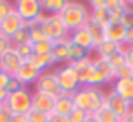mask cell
<instances>
[{
    "label": "cell",
    "mask_w": 133,
    "mask_h": 122,
    "mask_svg": "<svg viewBox=\"0 0 133 122\" xmlns=\"http://www.w3.org/2000/svg\"><path fill=\"white\" fill-rule=\"evenodd\" d=\"M104 98L106 91L102 87H91V86H80L73 95L75 106L86 113H97L104 106Z\"/></svg>",
    "instance_id": "6da1fadb"
},
{
    "label": "cell",
    "mask_w": 133,
    "mask_h": 122,
    "mask_svg": "<svg viewBox=\"0 0 133 122\" xmlns=\"http://www.w3.org/2000/svg\"><path fill=\"white\" fill-rule=\"evenodd\" d=\"M91 11L82 4V2H68L66 0V6L62 9V13L58 15L64 22V26L71 31H77L80 28H86L88 20H89Z\"/></svg>",
    "instance_id": "7a4b0ae2"
},
{
    "label": "cell",
    "mask_w": 133,
    "mask_h": 122,
    "mask_svg": "<svg viewBox=\"0 0 133 122\" xmlns=\"http://www.w3.org/2000/svg\"><path fill=\"white\" fill-rule=\"evenodd\" d=\"M6 104L9 106L13 115H28L31 111V104H33V91L28 87H22L20 91L9 93Z\"/></svg>",
    "instance_id": "3957f363"
},
{
    "label": "cell",
    "mask_w": 133,
    "mask_h": 122,
    "mask_svg": "<svg viewBox=\"0 0 133 122\" xmlns=\"http://www.w3.org/2000/svg\"><path fill=\"white\" fill-rule=\"evenodd\" d=\"M42 31L46 33L49 42H58V40L69 38V29L64 26V22L58 15H48V18L42 26Z\"/></svg>",
    "instance_id": "277c9868"
},
{
    "label": "cell",
    "mask_w": 133,
    "mask_h": 122,
    "mask_svg": "<svg viewBox=\"0 0 133 122\" xmlns=\"http://www.w3.org/2000/svg\"><path fill=\"white\" fill-rule=\"evenodd\" d=\"M57 80H58V86L62 89V93H68V95H75V91L80 87V80H78V75L75 73V69L69 66V64H64L60 66L57 71Z\"/></svg>",
    "instance_id": "5b68a950"
},
{
    "label": "cell",
    "mask_w": 133,
    "mask_h": 122,
    "mask_svg": "<svg viewBox=\"0 0 133 122\" xmlns=\"http://www.w3.org/2000/svg\"><path fill=\"white\" fill-rule=\"evenodd\" d=\"M35 91L48 93V95H53V97L64 95L62 89H60V86H58V80H57L55 71H44V73H40L38 80L35 82Z\"/></svg>",
    "instance_id": "8992f818"
},
{
    "label": "cell",
    "mask_w": 133,
    "mask_h": 122,
    "mask_svg": "<svg viewBox=\"0 0 133 122\" xmlns=\"http://www.w3.org/2000/svg\"><path fill=\"white\" fill-rule=\"evenodd\" d=\"M15 11L18 13V17L24 22H29L33 18H37L38 15H42V4L40 0H18L15 4Z\"/></svg>",
    "instance_id": "52a82bcc"
},
{
    "label": "cell",
    "mask_w": 133,
    "mask_h": 122,
    "mask_svg": "<svg viewBox=\"0 0 133 122\" xmlns=\"http://www.w3.org/2000/svg\"><path fill=\"white\" fill-rule=\"evenodd\" d=\"M104 106H106V107H109V109H111L118 118H120V117H124V115H128V113L131 111V104H129L128 100H124L120 95H117L113 89L106 91Z\"/></svg>",
    "instance_id": "ba28073f"
},
{
    "label": "cell",
    "mask_w": 133,
    "mask_h": 122,
    "mask_svg": "<svg viewBox=\"0 0 133 122\" xmlns=\"http://www.w3.org/2000/svg\"><path fill=\"white\" fill-rule=\"evenodd\" d=\"M24 26H26V22L18 17L17 11H13L9 17H6L2 22H0V33H2L4 37H8V38H13Z\"/></svg>",
    "instance_id": "9c48e42d"
},
{
    "label": "cell",
    "mask_w": 133,
    "mask_h": 122,
    "mask_svg": "<svg viewBox=\"0 0 133 122\" xmlns=\"http://www.w3.org/2000/svg\"><path fill=\"white\" fill-rule=\"evenodd\" d=\"M55 102H57V97L48 95V93H40V91H33L31 109H37V111H42V113L49 115L55 109Z\"/></svg>",
    "instance_id": "30bf717a"
},
{
    "label": "cell",
    "mask_w": 133,
    "mask_h": 122,
    "mask_svg": "<svg viewBox=\"0 0 133 122\" xmlns=\"http://www.w3.org/2000/svg\"><path fill=\"white\" fill-rule=\"evenodd\" d=\"M18 82H22L26 87L29 86V84H35L37 80H38V77H40V71L38 69H35L29 62H22L20 66H18V69H17V73L13 75Z\"/></svg>",
    "instance_id": "8fae6325"
},
{
    "label": "cell",
    "mask_w": 133,
    "mask_h": 122,
    "mask_svg": "<svg viewBox=\"0 0 133 122\" xmlns=\"http://www.w3.org/2000/svg\"><path fill=\"white\" fill-rule=\"evenodd\" d=\"M20 64H22V60L18 58L17 51H15L13 48L0 57V71H4V73H8V75H15Z\"/></svg>",
    "instance_id": "7c38bea8"
},
{
    "label": "cell",
    "mask_w": 133,
    "mask_h": 122,
    "mask_svg": "<svg viewBox=\"0 0 133 122\" xmlns=\"http://www.w3.org/2000/svg\"><path fill=\"white\" fill-rule=\"evenodd\" d=\"M126 31H128V29H126L118 20H111V22L106 26V40L124 46V44H126Z\"/></svg>",
    "instance_id": "4fadbf2b"
},
{
    "label": "cell",
    "mask_w": 133,
    "mask_h": 122,
    "mask_svg": "<svg viewBox=\"0 0 133 122\" xmlns=\"http://www.w3.org/2000/svg\"><path fill=\"white\" fill-rule=\"evenodd\" d=\"M86 29H88L89 35H91V40H93L95 49H97L102 42H106V26L100 24V22H97L95 18H91V15H89L88 24H86Z\"/></svg>",
    "instance_id": "5bb4252c"
},
{
    "label": "cell",
    "mask_w": 133,
    "mask_h": 122,
    "mask_svg": "<svg viewBox=\"0 0 133 122\" xmlns=\"http://www.w3.org/2000/svg\"><path fill=\"white\" fill-rule=\"evenodd\" d=\"M69 42L75 44V46L84 48L86 51H93V49H95L93 40H91V35H89V31H88L86 28H80V29H77V31H71V33H69Z\"/></svg>",
    "instance_id": "9a60e30c"
},
{
    "label": "cell",
    "mask_w": 133,
    "mask_h": 122,
    "mask_svg": "<svg viewBox=\"0 0 133 122\" xmlns=\"http://www.w3.org/2000/svg\"><path fill=\"white\" fill-rule=\"evenodd\" d=\"M93 66H95V69L98 71V75L102 77V82H104V86L106 84H111V82H115V69L109 66V62L106 60V58H100V57H95L93 58Z\"/></svg>",
    "instance_id": "2e32d148"
},
{
    "label": "cell",
    "mask_w": 133,
    "mask_h": 122,
    "mask_svg": "<svg viewBox=\"0 0 133 122\" xmlns=\"http://www.w3.org/2000/svg\"><path fill=\"white\" fill-rule=\"evenodd\" d=\"M117 95H120L124 100L133 104V78H117L111 87Z\"/></svg>",
    "instance_id": "e0dca14e"
},
{
    "label": "cell",
    "mask_w": 133,
    "mask_h": 122,
    "mask_svg": "<svg viewBox=\"0 0 133 122\" xmlns=\"http://www.w3.org/2000/svg\"><path fill=\"white\" fill-rule=\"evenodd\" d=\"M69 38L66 40H58V42H53V49H51V55L55 58V62H62V64H68L69 62Z\"/></svg>",
    "instance_id": "ac0fdd59"
},
{
    "label": "cell",
    "mask_w": 133,
    "mask_h": 122,
    "mask_svg": "<svg viewBox=\"0 0 133 122\" xmlns=\"http://www.w3.org/2000/svg\"><path fill=\"white\" fill-rule=\"evenodd\" d=\"M73 109H75L73 95H68V93H64V95L57 97V102H55V109H53V113H57V115H62V117H69V113H71Z\"/></svg>",
    "instance_id": "d6986e66"
},
{
    "label": "cell",
    "mask_w": 133,
    "mask_h": 122,
    "mask_svg": "<svg viewBox=\"0 0 133 122\" xmlns=\"http://www.w3.org/2000/svg\"><path fill=\"white\" fill-rule=\"evenodd\" d=\"M129 2H124V0H104V8L109 11L111 20H118L122 18V13L128 9Z\"/></svg>",
    "instance_id": "ffe728a7"
},
{
    "label": "cell",
    "mask_w": 133,
    "mask_h": 122,
    "mask_svg": "<svg viewBox=\"0 0 133 122\" xmlns=\"http://www.w3.org/2000/svg\"><path fill=\"white\" fill-rule=\"evenodd\" d=\"M42 4V11L48 15H60L64 6H66V0H40Z\"/></svg>",
    "instance_id": "44dd1931"
},
{
    "label": "cell",
    "mask_w": 133,
    "mask_h": 122,
    "mask_svg": "<svg viewBox=\"0 0 133 122\" xmlns=\"http://www.w3.org/2000/svg\"><path fill=\"white\" fill-rule=\"evenodd\" d=\"M122 46L120 44H115V42H109V40H106V42H102L95 51H97V57H100V58H109L111 55H115L118 49H120Z\"/></svg>",
    "instance_id": "7402d4cb"
},
{
    "label": "cell",
    "mask_w": 133,
    "mask_h": 122,
    "mask_svg": "<svg viewBox=\"0 0 133 122\" xmlns=\"http://www.w3.org/2000/svg\"><path fill=\"white\" fill-rule=\"evenodd\" d=\"M108 62H109V66L117 71V69H120L122 66H126L128 62H126V55H124V46L115 53V55H111L109 58H108Z\"/></svg>",
    "instance_id": "603a6c76"
},
{
    "label": "cell",
    "mask_w": 133,
    "mask_h": 122,
    "mask_svg": "<svg viewBox=\"0 0 133 122\" xmlns=\"http://www.w3.org/2000/svg\"><path fill=\"white\" fill-rule=\"evenodd\" d=\"M11 42H13V46H22V44H31V31L24 26L13 38H11Z\"/></svg>",
    "instance_id": "cb8c5ba5"
},
{
    "label": "cell",
    "mask_w": 133,
    "mask_h": 122,
    "mask_svg": "<svg viewBox=\"0 0 133 122\" xmlns=\"http://www.w3.org/2000/svg\"><path fill=\"white\" fill-rule=\"evenodd\" d=\"M13 49L17 51L18 58L22 62H28L35 53H33V44H22V46H13Z\"/></svg>",
    "instance_id": "d4e9b609"
},
{
    "label": "cell",
    "mask_w": 133,
    "mask_h": 122,
    "mask_svg": "<svg viewBox=\"0 0 133 122\" xmlns=\"http://www.w3.org/2000/svg\"><path fill=\"white\" fill-rule=\"evenodd\" d=\"M95 117L98 118V122H118V117H117L109 107H106V106H102V107L95 113Z\"/></svg>",
    "instance_id": "484cf974"
},
{
    "label": "cell",
    "mask_w": 133,
    "mask_h": 122,
    "mask_svg": "<svg viewBox=\"0 0 133 122\" xmlns=\"http://www.w3.org/2000/svg\"><path fill=\"white\" fill-rule=\"evenodd\" d=\"M86 57H89V51H86L84 48L75 46V44L69 46V62H77V60H82V58H86ZM69 62H68V64H69Z\"/></svg>",
    "instance_id": "4316f807"
},
{
    "label": "cell",
    "mask_w": 133,
    "mask_h": 122,
    "mask_svg": "<svg viewBox=\"0 0 133 122\" xmlns=\"http://www.w3.org/2000/svg\"><path fill=\"white\" fill-rule=\"evenodd\" d=\"M91 18H95L97 22H100V24H104V26H108V24L111 22V15H109V11H108L106 8L91 11Z\"/></svg>",
    "instance_id": "83f0119b"
},
{
    "label": "cell",
    "mask_w": 133,
    "mask_h": 122,
    "mask_svg": "<svg viewBox=\"0 0 133 122\" xmlns=\"http://www.w3.org/2000/svg\"><path fill=\"white\" fill-rule=\"evenodd\" d=\"M15 11V4L9 2V0H0V22H2L6 17H9Z\"/></svg>",
    "instance_id": "f1b7e54d"
},
{
    "label": "cell",
    "mask_w": 133,
    "mask_h": 122,
    "mask_svg": "<svg viewBox=\"0 0 133 122\" xmlns=\"http://www.w3.org/2000/svg\"><path fill=\"white\" fill-rule=\"evenodd\" d=\"M51 49H53V42H49V40L33 44V53L35 55H46V53H51Z\"/></svg>",
    "instance_id": "f546056e"
},
{
    "label": "cell",
    "mask_w": 133,
    "mask_h": 122,
    "mask_svg": "<svg viewBox=\"0 0 133 122\" xmlns=\"http://www.w3.org/2000/svg\"><path fill=\"white\" fill-rule=\"evenodd\" d=\"M86 117H88V113L75 106V109H73V111L69 113V117H68V122H84Z\"/></svg>",
    "instance_id": "4dcf8cb0"
},
{
    "label": "cell",
    "mask_w": 133,
    "mask_h": 122,
    "mask_svg": "<svg viewBox=\"0 0 133 122\" xmlns=\"http://www.w3.org/2000/svg\"><path fill=\"white\" fill-rule=\"evenodd\" d=\"M48 117L49 115H46L42 111H37V109H31L28 113V120L29 122H48Z\"/></svg>",
    "instance_id": "1f68e13d"
},
{
    "label": "cell",
    "mask_w": 133,
    "mask_h": 122,
    "mask_svg": "<svg viewBox=\"0 0 133 122\" xmlns=\"http://www.w3.org/2000/svg\"><path fill=\"white\" fill-rule=\"evenodd\" d=\"M11 117H13V111L9 109V106L6 102L0 104V122H11Z\"/></svg>",
    "instance_id": "d6a6232c"
},
{
    "label": "cell",
    "mask_w": 133,
    "mask_h": 122,
    "mask_svg": "<svg viewBox=\"0 0 133 122\" xmlns=\"http://www.w3.org/2000/svg\"><path fill=\"white\" fill-rule=\"evenodd\" d=\"M115 77H117V78H131V77H133V67L126 64V66H122L120 69L115 71ZM117 78H115V80H117Z\"/></svg>",
    "instance_id": "836d02e7"
},
{
    "label": "cell",
    "mask_w": 133,
    "mask_h": 122,
    "mask_svg": "<svg viewBox=\"0 0 133 122\" xmlns=\"http://www.w3.org/2000/svg\"><path fill=\"white\" fill-rule=\"evenodd\" d=\"M13 48V42H11V38H8V37H4L2 33H0V57H2L6 51H9Z\"/></svg>",
    "instance_id": "e575fe53"
},
{
    "label": "cell",
    "mask_w": 133,
    "mask_h": 122,
    "mask_svg": "<svg viewBox=\"0 0 133 122\" xmlns=\"http://www.w3.org/2000/svg\"><path fill=\"white\" fill-rule=\"evenodd\" d=\"M44 40H48V37L42 29H31V44H38Z\"/></svg>",
    "instance_id": "d590c367"
},
{
    "label": "cell",
    "mask_w": 133,
    "mask_h": 122,
    "mask_svg": "<svg viewBox=\"0 0 133 122\" xmlns=\"http://www.w3.org/2000/svg\"><path fill=\"white\" fill-rule=\"evenodd\" d=\"M22 87H26V86H24L22 82H18L15 77H11V78H9V84H8V87H6V89H8L9 93H15V91H20Z\"/></svg>",
    "instance_id": "8d00e7d4"
},
{
    "label": "cell",
    "mask_w": 133,
    "mask_h": 122,
    "mask_svg": "<svg viewBox=\"0 0 133 122\" xmlns=\"http://www.w3.org/2000/svg\"><path fill=\"white\" fill-rule=\"evenodd\" d=\"M124 55H126V62H128V66L133 67V44L124 46Z\"/></svg>",
    "instance_id": "74e56055"
},
{
    "label": "cell",
    "mask_w": 133,
    "mask_h": 122,
    "mask_svg": "<svg viewBox=\"0 0 133 122\" xmlns=\"http://www.w3.org/2000/svg\"><path fill=\"white\" fill-rule=\"evenodd\" d=\"M13 75H8V73H4V71H0V87H8V84H9V78H11Z\"/></svg>",
    "instance_id": "f35d334b"
},
{
    "label": "cell",
    "mask_w": 133,
    "mask_h": 122,
    "mask_svg": "<svg viewBox=\"0 0 133 122\" xmlns=\"http://www.w3.org/2000/svg\"><path fill=\"white\" fill-rule=\"evenodd\" d=\"M48 122H68V117H62V115H57V113H49Z\"/></svg>",
    "instance_id": "ab89813d"
},
{
    "label": "cell",
    "mask_w": 133,
    "mask_h": 122,
    "mask_svg": "<svg viewBox=\"0 0 133 122\" xmlns=\"http://www.w3.org/2000/svg\"><path fill=\"white\" fill-rule=\"evenodd\" d=\"M89 8H91V11L102 9V8H104V0H93V2H89Z\"/></svg>",
    "instance_id": "60d3db41"
},
{
    "label": "cell",
    "mask_w": 133,
    "mask_h": 122,
    "mask_svg": "<svg viewBox=\"0 0 133 122\" xmlns=\"http://www.w3.org/2000/svg\"><path fill=\"white\" fill-rule=\"evenodd\" d=\"M129 44H133V28H129L126 31V44L124 46H129Z\"/></svg>",
    "instance_id": "b9f144b4"
},
{
    "label": "cell",
    "mask_w": 133,
    "mask_h": 122,
    "mask_svg": "<svg viewBox=\"0 0 133 122\" xmlns=\"http://www.w3.org/2000/svg\"><path fill=\"white\" fill-rule=\"evenodd\" d=\"M11 122H29V120H28V115H13Z\"/></svg>",
    "instance_id": "7bdbcfd3"
},
{
    "label": "cell",
    "mask_w": 133,
    "mask_h": 122,
    "mask_svg": "<svg viewBox=\"0 0 133 122\" xmlns=\"http://www.w3.org/2000/svg\"><path fill=\"white\" fill-rule=\"evenodd\" d=\"M118 122H133V107H131V111H129L128 115L120 117V118H118Z\"/></svg>",
    "instance_id": "ee69618b"
},
{
    "label": "cell",
    "mask_w": 133,
    "mask_h": 122,
    "mask_svg": "<svg viewBox=\"0 0 133 122\" xmlns=\"http://www.w3.org/2000/svg\"><path fill=\"white\" fill-rule=\"evenodd\" d=\"M8 95H9V91H8V89L0 87V104H4V102L8 100Z\"/></svg>",
    "instance_id": "f6af8a7d"
},
{
    "label": "cell",
    "mask_w": 133,
    "mask_h": 122,
    "mask_svg": "<svg viewBox=\"0 0 133 122\" xmlns=\"http://www.w3.org/2000/svg\"><path fill=\"white\" fill-rule=\"evenodd\" d=\"M84 122H98V118L95 117V113H88V117L84 118Z\"/></svg>",
    "instance_id": "bcb514c9"
},
{
    "label": "cell",
    "mask_w": 133,
    "mask_h": 122,
    "mask_svg": "<svg viewBox=\"0 0 133 122\" xmlns=\"http://www.w3.org/2000/svg\"><path fill=\"white\" fill-rule=\"evenodd\" d=\"M131 107H133V104H131Z\"/></svg>",
    "instance_id": "7dc6e473"
},
{
    "label": "cell",
    "mask_w": 133,
    "mask_h": 122,
    "mask_svg": "<svg viewBox=\"0 0 133 122\" xmlns=\"http://www.w3.org/2000/svg\"><path fill=\"white\" fill-rule=\"evenodd\" d=\"M131 78H133V77H131Z\"/></svg>",
    "instance_id": "c3c4849f"
}]
</instances>
